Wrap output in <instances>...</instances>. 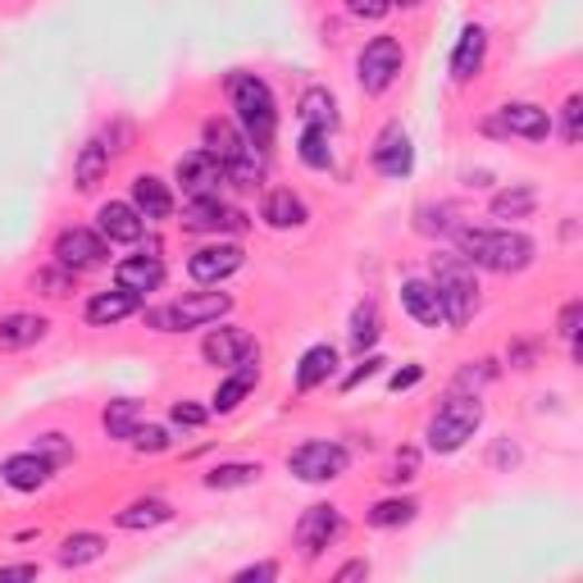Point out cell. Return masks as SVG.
<instances>
[{
	"label": "cell",
	"mask_w": 583,
	"mask_h": 583,
	"mask_svg": "<svg viewBox=\"0 0 583 583\" xmlns=\"http://www.w3.org/2000/svg\"><path fill=\"white\" fill-rule=\"evenodd\" d=\"M461 241V256L478 269H493V274H520L533 265V237L511 233V228H456Z\"/></svg>",
	"instance_id": "cell-1"
},
{
	"label": "cell",
	"mask_w": 583,
	"mask_h": 583,
	"mask_svg": "<svg viewBox=\"0 0 583 583\" xmlns=\"http://www.w3.org/2000/svg\"><path fill=\"white\" fill-rule=\"evenodd\" d=\"M228 101L237 110V128L247 132V141L256 151H269V141L278 132V106H274V91L265 78L256 73H233L228 78Z\"/></svg>",
	"instance_id": "cell-2"
},
{
	"label": "cell",
	"mask_w": 583,
	"mask_h": 583,
	"mask_svg": "<svg viewBox=\"0 0 583 583\" xmlns=\"http://www.w3.org/2000/svg\"><path fill=\"white\" fill-rule=\"evenodd\" d=\"M433 292L443 302V319L447 324H470L478 310V283H474V265L465 256H433Z\"/></svg>",
	"instance_id": "cell-3"
},
{
	"label": "cell",
	"mask_w": 583,
	"mask_h": 583,
	"mask_svg": "<svg viewBox=\"0 0 583 583\" xmlns=\"http://www.w3.org/2000/svg\"><path fill=\"white\" fill-rule=\"evenodd\" d=\"M478 424H483V402L478 397H447L443 406H437V415L428 419V452H437V456H452V452H461L470 437L478 433Z\"/></svg>",
	"instance_id": "cell-4"
},
{
	"label": "cell",
	"mask_w": 583,
	"mask_h": 583,
	"mask_svg": "<svg viewBox=\"0 0 583 583\" xmlns=\"http://www.w3.org/2000/svg\"><path fill=\"white\" fill-rule=\"evenodd\" d=\"M228 310H233L228 292H187V297L169 302L165 310H146V324H156L160 333H187V328L219 324Z\"/></svg>",
	"instance_id": "cell-5"
},
{
	"label": "cell",
	"mask_w": 583,
	"mask_h": 583,
	"mask_svg": "<svg viewBox=\"0 0 583 583\" xmlns=\"http://www.w3.org/2000/svg\"><path fill=\"white\" fill-rule=\"evenodd\" d=\"M352 465L347 447L343 443H333V437H315V443H302L297 452L287 456V470L297 474L302 483H333V478H343Z\"/></svg>",
	"instance_id": "cell-6"
},
{
	"label": "cell",
	"mask_w": 583,
	"mask_h": 583,
	"mask_svg": "<svg viewBox=\"0 0 583 583\" xmlns=\"http://www.w3.org/2000/svg\"><path fill=\"white\" fill-rule=\"evenodd\" d=\"M402 65H406V51L397 37H374L360 60H356V78L365 87V96H383L387 87H393L402 78Z\"/></svg>",
	"instance_id": "cell-7"
},
{
	"label": "cell",
	"mask_w": 583,
	"mask_h": 583,
	"mask_svg": "<svg viewBox=\"0 0 583 583\" xmlns=\"http://www.w3.org/2000/svg\"><path fill=\"white\" fill-rule=\"evenodd\" d=\"M110 260V241L91 228H65L56 237V265H65L69 274H91Z\"/></svg>",
	"instance_id": "cell-8"
},
{
	"label": "cell",
	"mask_w": 583,
	"mask_h": 583,
	"mask_svg": "<svg viewBox=\"0 0 583 583\" xmlns=\"http://www.w3.org/2000/svg\"><path fill=\"white\" fill-rule=\"evenodd\" d=\"M483 128H488V132H502V137L547 141V137H552V115H547L543 106H533V101H511V106H502Z\"/></svg>",
	"instance_id": "cell-9"
},
{
	"label": "cell",
	"mask_w": 583,
	"mask_h": 583,
	"mask_svg": "<svg viewBox=\"0 0 583 583\" xmlns=\"http://www.w3.org/2000/svg\"><path fill=\"white\" fill-rule=\"evenodd\" d=\"M182 228H187V233H241V228H247V215L233 210V206H224L219 191H210V197H191V201H187Z\"/></svg>",
	"instance_id": "cell-10"
},
{
	"label": "cell",
	"mask_w": 583,
	"mask_h": 583,
	"mask_svg": "<svg viewBox=\"0 0 583 583\" xmlns=\"http://www.w3.org/2000/svg\"><path fill=\"white\" fill-rule=\"evenodd\" d=\"M337 533H343V511L328 506V502H319V506H310V511L297 520V547H302L306 561H315L324 547L337 543Z\"/></svg>",
	"instance_id": "cell-11"
},
{
	"label": "cell",
	"mask_w": 583,
	"mask_h": 583,
	"mask_svg": "<svg viewBox=\"0 0 583 583\" xmlns=\"http://www.w3.org/2000/svg\"><path fill=\"white\" fill-rule=\"evenodd\" d=\"M201 356L210 365H219V369H237V365L256 360V337L247 328H215L201 343Z\"/></svg>",
	"instance_id": "cell-12"
},
{
	"label": "cell",
	"mask_w": 583,
	"mask_h": 583,
	"mask_svg": "<svg viewBox=\"0 0 583 583\" xmlns=\"http://www.w3.org/2000/svg\"><path fill=\"white\" fill-rule=\"evenodd\" d=\"M237 269H241V247H233V241H215V247L191 251V260H187V274L197 283H206V287H219Z\"/></svg>",
	"instance_id": "cell-13"
},
{
	"label": "cell",
	"mask_w": 583,
	"mask_h": 583,
	"mask_svg": "<svg viewBox=\"0 0 583 583\" xmlns=\"http://www.w3.org/2000/svg\"><path fill=\"white\" fill-rule=\"evenodd\" d=\"M415 165V151H411V137L402 132V123H387L374 141V169L383 178H406Z\"/></svg>",
	"instance_id": "cell-14"
},
{
	"label": "cell",
	"mask_w": 583,
	"mask_h": 583,
	"mask_svg": "<svg viewBox=\"0 0 583 583\" xmlns=\"http://www.w3.org/2000/svg\"><path fill=\"white\" fill-rule=\"evenodd\" d=\"M174 178L182 182L187 197H210V191H219V182H224V165L201 146V151H191V156L178 160Z\"/></svg>",
	"instance_id": "cell-15"
},
{
	"label": "cell",
	"mask_w": 583,
	"mask_h": 583,
	"mask_svg": "<svg viewBox=\"0 0 583 583\" xmlns=\"http://www.w3.org/2000/svg\"><path fill=\"white\" fill-rule=\"evenodd\" d=\"M51 474H56V461L41 456L37 447H32V452H19V456H10L6 465H0V478H6L10 488H19V493L46 488V483H51Z\"/></svg>",
	"instance_id": "cell-16"
},
{
	"label": "cell",
	"mask_w": 583,
	"mask_h": 583,
	"mask_svg": "<svg viewBox=\"0 0 583 583\" xmlns=\"http://www.w3.org/2000/svg\"><path fill=\"white\" fill-rule=\"evenodd\" d=\"M132 210H137L146 224L169 219V215H174V191H169V182L156 178V174H137V178H132Z\"/></svg>",
	"instance_id": "cell-17"
},
{
	"label": "cell",
	"mask_w": 583,
	"mask_h": 583,
	"mask_svg": "<svg viewBox=\"0 0 583 583\" xmlns=\"http://www.w3.org/2000/svg\"><path fill=\"white\" fill-rule=\"evenodd\" d=\"M141 228L146 219L132 210V201H106L96 210V233L106 241H141Z\"/></svg>",
	"instance_id": "cell-18"
},
{
	"label": "cell",
	"mask_w": 583,
	"mask_h": 583,
	"mask_svg": "<svg viewBox=\"0 0 583 583\" xmlns=\"http://www.w3.org/2000/svg\"><path fill=\"white\" fill-rule=\"evenodd\" d=\"M206 151L228 169V165H237L241 156H251L256 146L247 141V132H241L237 123H228V119H210V123H206Z\"/></svg>",
	"instance_id": "cell-19"
},
{
	"label": "cell",
	"mask_w": 583,
	"mask_h": 583,
	"mask_svg": "<svg viewBox=\"0 0 583 583\" xmlns=\"http://www.w3.org/2000/svg\"><path fill=\"white\" fill-rule=\"evenodd\" d=\"M115 283L119 287H128L132 297H146V292H156L160 283H165V260L160 256H128V260H119V269H115Z\"/></svg>",
	"instance_id": "cell-20"
},
{
	"label": "cell",
	"mask_w": 583,
	"mask_h": 583,
	"mask_svg": "<svg viewBox=\"0 0 583 583\" xmlns=\"http://www.w3.org/2000/svg\"><path fill=\"white\" fill-rule=\"evenodd\" d=\"M402 306H406V315H411L415 324H424V328L447 324V319H443V302H437V292H433L428 278H406V283H402Z\"/></svg>",
	"instance_id": "cell-21"
},
{
	"label": "cell",
	"mask_w": 583,
	"mask_h": 583,
	"mask_svg": "<svg viewBox=\"0 0 583 583\" xmlns=\"http://www.w3.org/2000/svg\"><path fill=\"white\" fill-rule=\"evenodd\" d=\"M128 315H137V297L119 283H115V292H96V297L87 302V324L110 328V324H123Z\"/></svg>",
	"instance_id": "cell-22"
},
{
	"label": "cell",
	"mask_w": 583,
	"mask_h": 583,
	"mask_svg": "<svg viewBox=\"0 0 583 583\" xmlns=\"http://www.w3.org/2000/svg\"><path fill=\"white\" fill-rule=\"evenodd\" d=\"M169 520H174V506H169L165 497H137V502H128V506L115 515V524L128 528V533L160 528V524H169Z\"/></svg>",
	"instance_id": "cell-23"
},
{
	"label": "cell",
	"mask_w": 583,
	"mask_h": 583,
	"mask_svg": "<svg viewBox=\"0 0 583 583\" xmlns=\"http://www.w3.org/2000/svg\"><path fill=\"white\" fill-rule=\"evenodd\" d=\"M483 51H488V32H483L478 23H470L456 41V51H452V78L456 82H470L478 69H483Z\"/></svg>",
	"instance_id": "cell-24"
},
{
	"label": "cell",
	"mask_w": 583,
	"mask_h": 583,
	"mask_svg": "<svg viewBox=\"0 0 583 583\" xmlns=\"http://www.w3.org/2000/svg\"><path fill=\"white\" fill-rule=\"evenodd\" d=\"M41 337H46V319H41V315L19 310V315H6V319H0V352H23V347H37Z\"/></svg>",
	"instance_id": "cell-25"
},
{
	"label": "cell",
	"mask_w": 583,
	"mask_h": 583,
	"mask_svg": "<svg viewBox=\"0 0 583 583\" xmlns=\"http://www.w3.org/2000/svg\"><path fill=\"white\" fill-rule=\"evenodd\" d=\"M260 219H265L269 228H302V224H306V201L297 197V191L278 187V191H269V197H265Z\"/></svg>",
	"instance_id": "cell-26"
},
{
	"label": "cell",
	"mask_w": 583,
	"mask_h": 583,
	"mask_svg": "<svg viewBox=\"0 0 583 583\" xmlns=\"http://www.w3.org/2000/svg\"><path fill=\"white\" fill-rule=\"evenodd\" d=\"M333 369H337V347H328V343L310 347L302 356V365H297V393H315L319 383L333 378Z\"/></svg>",
	"instance_id": "cell-27"
},
{
	"label": "cell",
	"mask_w": 583,
	"mask_h": 583,
	"mask_svg": "<svg viewBox=\"0 0 583 583\" xmlns=\"http://www.w3.org/2000/svg\"><path fill=\"white\" fill-rule=\"evenodd\" d=\"M256 378H260V369L247 360V365H237L219 387H215V397H210V406L219 411V415H228V411H237L241 406V397H247L251 393V387H256Z\"/></svg>",
	"instance_id": "cell-28"
},
{
	"label": "cell",
	"mask_w": 583,
	"mask_h": 583,
	"mask_svg": "<svg viewBox=\"0 0 583 583\" xmlns=\"http://www.w3.org/2000/svg\"><path fill=\"white\" fill-rule=\"evenodd\" d=\"M106 169H110V146L106 141H87L82 151H78V160H73V187L91 191L96 182L106 178Z\"/></svg>",
	"instance_id": "cell-29"
},
{
	"label": "cell",
	"mask_w": 583,
	"mask_h": 583,
	"mask_svg": "<svg viewBox=\"0 0 583 583\" xmlns=\"http://www.w3.org/2000/svg\"><path fill=\"white\" fill-rule=\"evenodd\" d=\"M297 115H302V128H324V132L337 128V106H333L328 87H306L297 101Z\"/></svg>",
	"instance_id": "cell-30"
},
{
	"label": "cell",
	"mask_w": 583,
	"mask_h": 583,
	"mask_svg": "<svg viewBox=\"0 0 583 583\" xmlns=\"http://www.w3.org/2000/svg\"><path fill=\"white\" fill-rule=\"evenodd\" d=\"M106 556V538L101 533H69V538L60 543V565H69V570H82V565H91V561H101Z\"/></svg>",
	"instance_id": "cell-31"
},
{
	"label": "cell",
	"mask_w": 583,
	"mask_h": 583,
	"mask_svg": "<svg viewBox=\"0 0 583 583\" xmlns=\"http://www.w3.org/2000/svg\"><path fill=\"white\" fill-rule=\"evenodd\" d=\"M256 478H260V465H251V461H228V465H215V470L206 474V488L228 493V488H247V483H256Z\"/></svg>",
	"instance_id": "cell-32"
},
{
	"label": "cell",
	"mask_w": 583,
	"mask_h": 583,
	"mask_svg": "<svg viewBox=\"0 0 583 583\" xmlns=\"http://www.w3.org/2000/svg\"><path fill=\"white\" fill-rule=\"evenodd\" d=\"M533 206H538V191L520 182V187H506L493 197V219H524V215H533Z\"/></svg>",
	"instance_id": "cell-33"
},
{
	"label": "cell",
	"mask_w": 583,
	"mask_h": 583,
	"mask_svg": "<svg viewBox=\"0 0 583 583\" xmlns=\"http://www.w3.org/2000/svg\"><path fill=\"white\" fill-rule=\"evenodd\" d=\"M101 424H106V433H110V437H132V433H137V424H141V402H132V397L110 402V406H106V415H101Z\"/></svg>",
	"instance_id": "cell-34"
},
{
	"label": "cell",
	"mask_w": 583,
	"mask_h": 583,
	"mask_svg": "<svg viewBox=\"0 0 583 583\" xmlns=\"http://www.w3.org/2000/svg\"><path fill=\"white\" fill-rule=\"evenodd\" d=\"M415 511H419V502H411V497H387L369 511V524L374 528H402V524L415 520Z\"/></svg>",
	"instance_id": "cell-35"
},
{
	"label": "cell",
	"mask_w": 583,
	"mask_h": 583,
	"mask_svg": "<svg viewBox=\"0 0 583 583\" xmlns=\"http://www.w3.org/2000/svg\"><path fill=\"white\" fill-rule=\"evenodd\" d=\"M378 333H383V324H378V306H374V302H360L356 315H352V347H356V352L374 347V343H378Z\"/></svg>",
	"instance_id": "cell-36"
},
{
	"label": "cell",
	"mask_w": 583,
	"mask_h": 583,
	"mask_svg": "<svg viewBox=\"0 0 583 583\" xmlns=\"http://www.w3.org/2000/svg\"><path fill=\"white\" fill-rule=\"evenodd\" d=\"M302 160L310 169H333V146H328V132L324 128H302Z\"/></svg>",
	"instance_id": "cell-37"
},
{
	"label": "cell",
	"mask_w": 583,
	"mask_h": 583,
	"mask_svg": "<svg viewBox=\"0 0 583 583\" xmlns=\"http://www.w3.org/2000/svg\"><path fill=\"white\" fill-rule=\"evenodd\" d=\"M32 287H41V297H69V292H73V274L65 265L60 269H37Z\"/></svg>",
	"instance_id": "cell-38"
},
{
	"label": "cell",
	"mask_w": 583,
	"mask_h": 583,
	"mask_svg": "<svg viewBox=\"0 0 583 583\" xmlns=\"http://www.w3.org/2000/svg\"><path fill=\"white\" fill-rule=\"evenodd\" d=\"M415 474H419V452H415V447H402V452L393 456V465H387L383 478H387V483H411Z\"/></svg>",
	"instance_id": "cell-39"
},
{
	"label": "cell",
	"mask_w": 583,
	"mask_h": 583,
	"mask_svg": "<svg viewBox=\"0 0 583 583\" xmlns=\"http://www.w3.org/2000/svg\"><path fill=\"white\" fill-rule=\"evenodd\" d=\"M128 443H132L137 452H151V456H156V452H165V447H169V433H165V428H156V424H137V433L128 437Z\"/></svg>",
	"instance_id": "cell-40"
},
{
	"label": "cell",
	"mask_w": 583,
	"mask_h": 583,
	"mask_svg": "<svg viewBox=\"0 0 583 583\" xmlns=\"http://www.w3.org/2000/svg\"><path fill=\"white\" fill-rule=\"evenodd\" d=\"M387 10H393V0H347V14H352V19H369V23H374V19H383Z\"/></svg>",
	"instance_id": "cell-41"
},
{
	"label": "cell",
	"mask_w": 583,
	"mask_h": 583,
	"mask_svg": "<svg viewBox=\"0 0 583 583\" xmlns=\"http://www.w3.org/2000/svg\"><path fill=\"white\" fill-rule=\"evenodd\" d=\"M169 419H174V424H182V428H201V424H206V411H201L197 402H174Z\"/></svg>",
	"instance_id": "cell-42"
},
{
	"label": "cell",
	"mask_w": 583,
	"mask_h": 583,
	"mask_svg": "<svg viewBox=\"0 0 583 583\" xmlns=\"http://www.w3.org/2000/svg\"><path fill=\"white\" fill-rule=\"evenodd\" d=\"M583 137V101H579V96H570V101H565V141L574 146Z\"/></svg>",
	"instance_id": "cell-43"
},
{
	"label": "cell",
	"mask_w": 583,
	"mask_h": 583,
	"mask_svg": "<svg viewBox=\"0 0 583 583\" xmlns=\"http://www.w3.org/2000/svg\"><path fill=\"white\" fill-rule=\"evenodd\" d=\"M579 315H583V302H570V306L561 310V324H556V333L565 337L570 347H574V337H579Z\"/></svg>",
	"instance_id": "cell-44"
},
{
	"label": "cell",
	"mask_w": 583,
	"mask_h": 583,
	"mask_svg": "<svg viewBox=\"0 0 583 583\" xmlns=\"http://www.w3.org/2000/svg\"><path fill=\"white\" fill-rule=\"evenodd\" d=\"M37 452L41 456H51L56 465L69 456V443H65V433H46V437H37Z\"/></svg>",
	"instance_id": "cell-45"
},
{
	"label": "cell",
	"mask_w": 583,
	"mask_h": 583,
	"mask_svg": "<svg viewBox=\"0 0 583 583\" xmlns=\"http://www.w3.org/2000/svg\"><path fill=\"white\" fill-rule=\"evenodd\" d=\"M493 378V360H470V369H461V387H483Z\"/></svg>",
	"instance_id": "cell-46"
},
{
	"label": "cell",
	"mask_w": 583,
	"mask_h": 583,
	"mask_svg": "<svg viewBox=\"0 0 583 583\" xmlns=\"http://www.w3.org/2000/svg\"><path fill=\"white\" fill-rule=\"evenodd\" d=\"M269 579H278V565H274V561H260V565L237 570V583H269Z\"/></svg>",
	"instance_id": "cell-47"
},
{
	"label": "cell",
	"mask_w": 583,
	"mask_h": 583,
	"mask_svg": "<svg viewBox=\"0 0 583 583\" xmlns=\"http://www.w3.org/2000/svg\"><path fill=\"white\" fill-rule=\"evenodd\" d=\"M424 378V369L419 365H406V369H397L393 378H387V387H393V393H406V387H415Z\"/></svg>",
	"instance_id": "cell-48"
},
{
	"label": "cell",
	"mask_w": 583,
	"mask_h": 583,
	"mask_svg": "<svg viewBox=\"0 0 583 583\" xmlns=\"http://www.w3.org/2000/svg\"><path fill=\"white\" fill-rule=\"evenodd\" d=\"M378 365H383L378 356H365V365H360V369H352V374L343 378V387H347V393H352V387H360L365 378H374V374H378Z\"/></svg>",
	"instance_id": "cell-49"
},
{
	"label": "cell",
	"mask_w": 583,
	"mask_h": 583,
	"mask_svg": "<svg viewBox=\"0 0 583 583\" xmlns=\"http://www.w3.org/2000/svg\"><path fill=\"white\" fill-rule=\"evenodd\" d=\"M365 574H369V561H347L333 579H337V583H347V579H365Z\"/></svg>",
	"instance_id": "cell-50"
},
{
	"label": "cell",
	"mask_w": 583,
	"mask_h": 583,
	"mask_svg": "<svg viewBox=\"0 0 583 583\" xmlns=\"http://www.w3.org/2000/svg\"><path fill=\"white\" fill-rule=\"evenodd\" d=\"M0 579H37V565H0Z\"/></svg>",
	"instance_id": "cell-51"
},
{
	"label": "cell",
	"mask_w": 583,
	"mask_h": 583,
	"mask_svg": "<svg viewBox=\"0 0 583 583\" xmlns=\"http://www.w3.org/2000/svg\"><path fill=\"white\" fill-rule=\"evenodd\" d=\"M393 6H402V10H415V6H419V0H393Z\"/></svg>",
	"instance_id": "cell-52"
}]
</instances>
